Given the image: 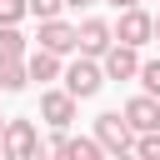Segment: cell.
I'll return each instance as SVG.
<instances>
[{
    "instance_id": "obj_1",
    "label": "cell",
    "mask_w": 160,
    "mask_h": 160,
    "mask_svg": "<svg viewBox=\"0 0 160 160\" xmlns=\"http://www.w3.org/2000/svg\"><path fill=\"white\" fill-rule=\"evenodd\" d=\"M95 140L105 145V155H130L135 150V125L125 120V110H105V115H95Z\"/></svg>"
},
{
    "instance_id": "obj_2",
    "label": "cell",
    "mask_w": 160,
    "mask_h": 160,
    "mask_svg": "<svg viewBox=\"0 0 160 160\" xmlns=\"http://www.w3.org/2000/svg\"><path fill=\"white\" fill-rule=\"evenodd\" d=\"M60 80H65V90H70V95H80V100H90V95H100V85H105L110 75H105V65H100V55H80L75 65H65V75H60Z\"/></svg>"
},
{
    "instance_id": "obj_3",
    "label": "cell",
    "mask_w": 160,
    "mask_h": 160,
    "mask_svg": "<svg viewBox=\"0 0 160 160\" xmlns=\"http://www.w3.org/2000/svg\"><path fill=\"white\" fill-rule=\"evenodd\" d=\"M35 155H45L35 120H25V115H10V125H5V160H35Z\"/></svg>"
},
{
    "instance_id": "obj_4",
    "label": "cell",
    "mask_w": 160,
    "mask_h": 160,
    "mask_svg": "<svg viewBox=\"0 0 160 160\" xmlns=\"http://www.w3.org/2000/svg\"><path fill=\"white\" fill-rule=\"evenodd\" d=\"M75 110H80V95H70L65 85L40 95V120H45L50 130H70V125H75Z\"/></svg>"
},
{
    "instance_id": "obj_5",
    "label": "cell",
    "mask_w": 160,
    "mask_h": 160,
    "mask_svg": "<svg viewBox=\"0 0 160 160\" xmlns=\"http://www.w3.org/2000/svg\"><path fill=\"white\" fill-rule=\"evenodd\" d=\"M115 40H125V45H150V40H155V15L140 10V5L120 10V20H115Z\"/></svg>"
},
{
    "instance_id": "obj_6",
    "label": "cell",
    "mask_w": 160,
    "mask_h": 160,
    "mask_svg": "<svg viewBox=\"0 0 160 160\" xmlns=\"http://www.w3.org/2000/svg\"><path fill=\"white\" fill-rule=\"evenodd\" d=\"M45 155H70V160H100L105 145L95 135H70V130H55V140L45 145Z\"/></svg>"
},
{
    "instance_id": "obj_7",
    "label": "cell",
    "mask_w": 160,
    "mask_h": 160,
    "mask_svg": "<svg viewBox=\"0 0 160 160\" xmlns=\"http://www.w3.org/2000/svg\"><path fill=\"white\" fill-rule=\"evenodd\" d=\"M45 50H55V55H70V50H80V25H70V20H40V35H35Z\"/></svg>"
},
{
    "instance_id": "obj_8",
    "label": "cell",
    "mask_w": 160,
    "mask_h": 160,
    "mask_svg": "<svg viewBox=\"0 0 160 160\" xmlns=\"http://www.w3.org/2000/svg\"><path fill=\"white\" fill-rule=\"evenodd\" d=\"M100 65H105V75H110V80H135V75H140V45L115 40V45L100 55Z\"/></svg>"
},
{
    "instance_id": "obj_9",
    "label": "cell",
    "mask_w": 160,
    "mask_h": 160,
    "mask_svg": "<svg viewBox=\"0 0 160 160\" xmlns=\"http://www.w3.org/2000/svg\"><path fill=\"white\" fill-rule=\"evenodd\" d=\"M110 45H115V25L110 20H100V15L80 20V55H105Z\"/></svg>"
},
{
    "instance_id": "obj_10",
    "label": "cell",
    "mask_w": 160,
    "mask_h": 160,
    "mask_svg": "<svg viewBox=\"0 0 160 160\" xmlns=\"http://www.w3.org/2000/svg\"><path fill=\"white\" fill-rule=\"evenodd\" d=\"M125 120L135 125V135H140V130H160V95L140 90L135 100H125Z\"/></svg>"
},
{
    "instance_id": "obj_11",
    "label": "cell",
    "mask_w": 160,
    "mask_h": 160,
    "mask_svg": "<svg viewBox=\"0 0 160 160\" xmlns=\"http://www.w3.org/2000/svg\"><path fill=\"white\" fill-rule=\"evenodd\" d=\"M25 60H30V80H40V85H50V80H60V75H65L60 55H55V50H45V45H35Z\"/></svg>"
},
{
    "instance_id": "obj_12",
    "label": "cell",
    "mask_w": 160,
    "mask_h": 160,
    "mask_svg": "<svg viewBox=\"0 0 160 160\" xmlns=\"http://www.w3.org/2000/svg\"><path fill=\"white\" fill-rule=\"evenodd\" d=\"M25 85H30V60L25 55L0 60V90H25Z\"/></svg>"
},
{
    "instance_id": "obj_13",
    "label": "cell",
    "mask_w": 160,
    "mask_h": 160,
    "mask_svg": "<svg viewBox=\"0 0 160 160\" xmlns=\"http://www.w3.org/2000/svg\"><path fill=\"white\" fill-rule=\"evenodd\" d=\"M10 55H30V40L20 35V25H0V60Z\"/></svg>"
},
{
    "instance_id": "obj_14",
    "label": "cell",
    "mask_w": 160,
    "mask_h": 160,
    "mask_svg": "<svg viewBox=\"0 0 160 160\" xmlns=\"http://www.w3.org/2000/svg\"><path fill=\"white\" fill-rule=\"evenodd\" d=\"M135 155L160 160V130H140V135H135Z\"/></svg>"
},
{
    "instance_id": "obj_15",
    "label": "cell",
    "mask_w": 160,
    "mask_h": 160,
    "mask_svg": "<svg viewBox=\"0 0 160 160\" xmlns=\"http://www.w3.org/2000/svg\"><path fill=\"white\" fill-rule=\"evenodd\" d=\"M30 15V0H0V25H20Z\"/></svg>"
},
{
    "instance_id": "obj_16",
    "label": "cell",
    "mask_w": 160,
    "mask_h": 160,
    "mask_svg": "<svg viewBox=\"0 0 160 160\" xmlns=\"http://www.w3.org/2000/svg\"><path fill=\"white\" fill-rule=\"evenodd\" d=\"M140 90H150V95H160V60H140Z\"/></svg>"
},
{
    "instance_id": "obj_17",
    "label": "cell",
    "mask_w": 160,
    "mask_h": 160,
    "mask_svg": "<svg viewBox=\"0 0 160 160\" xmlns=\"http://www.w3.org/2000/svg\"><path fill=\"white\" fill-rule=\"evenodd\" d=\"M60 10H70V5H65V0H30V15H35V20H55Z\"/></svg>"
},
{
    "instance_id": "obj_18",
    "label": "cell",
    "mask_w": 160,
    "mask_h": 160,
    "mask_svg": "<svg viewBox=\"0 0 160 160\" xmlns=\"http://www.w3.org/2000/svg\"><path fill=\"white\" fill-rule=\"evenodd\" d=\"M110 5H115V10H130V5H140V0H110Z\"/></svg>"
},
{
    "instance_id": "obj_19",
    "label": "cell",
    "mask_w": 160,
    "mask_h": 160,
    "mask_svg": "<svg viewBox=\"0 0 160 160\" xmlns=\"http://www.w3.org/2000/svg\"><path fill=\"white\" fill-rule=\"evenodd\" d=\"M65 5H70V10H85V5H95V0H65Z\"/></svg>"
},
{
    "instance_id": "obj_20",
    "label": "cell",
    "mask_w": 160,
    "mask_h": 160,
    "mask_svg": "<svg viewBox=\"0 0 160 160\" xmlns=\"http://www.w3.org/2000/svg\"><path fill=\"white\" fill-rule=\"evenodd\" d=\"M5 125H10V115H0V145H5Z\"/></svg>"
},
{
    "instance_id": "obj_21",
    "label": "cell",
    "mask_w": 160,
    "mask_h": 160,
    "mask_svg": "<svg viewBox=\"0 0 160 160\" xmlns=\"http://www.w3.org/2000/svg\"><path fill=\"white\" fill-rule=\"evenodd\" d=\"M155 40H160V15H155Z\"/></svg>"
},
{
    "instance_id": "obj_22",
    "label": "cell",
    "mask_w": 160,
    "mask_h": 160,
    "mask_svg": "<svg viewBox=\"0 0 160 160\" xmlns=\"http://www.w3.org/2000/svg\"><path fill=\"white\" fill-rule=\"evenodd\" d=\"M0 160H5V145H0Z\"/></svg>"
}]
</instances>
